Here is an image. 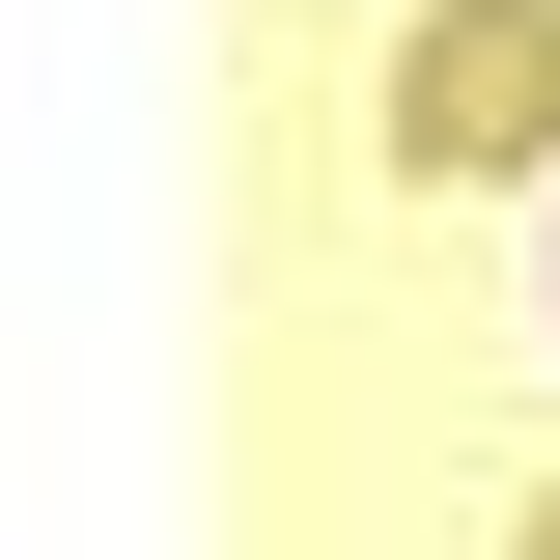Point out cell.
I'll return each mask as SVG.
<instances>
[{"instance_id":"cell-1","label":"cell","mask_w":560,"mask_h":560,"mask_svg":"<svg viewBox=\"0 0 560 560\" xmlns=\"http://www.w3.org/2000/svg\"><path fill=\"white\" fill-rule=\"evenodd\" d=\"M393 168H420V197L560 168V0H420V28H393Z\"/></svg>"},{"instance_id":"cell-2","label":"cell","mask_w":560,"mask_h":560,"mask_svg":"<svg viewBox=\"0 0 560 560\" xmlns=\"http://www.w3.org/2000/svg\"><path fill=\"white\" fill-rule=\"evenodd\" d=\"M533 560H560V504H533Z\"/></svg>"}]
</instances>
